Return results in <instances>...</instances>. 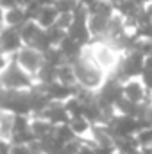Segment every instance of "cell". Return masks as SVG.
<instances>
[{
  "label": "cell",
  "mask_w": 152,
  "mask_h": 154,
  "mask_svg": "<svg viewBox=\"0 0 152 154\" xmlns=\"http://www.w3.org/2000/svg\"><path fill=\"white\" fill-rule=\"evenodd\" d=\"M74 70H75V75H77V84L86 88V90H93V91H97L102 86V82L106 81V77H108V74L93 61L88 48L74 63Z\"/></svg>",
  "instance_id": "obj_1"
},
{
  "label": "cell",
  "mask_w": 152,
  "mask_h": 154,
  "mask_svg": "<svg viewBox=\"0 0 152 154\" xmlns=\"http://www.w3.org/2000/svg\"><path fill=\"white\" fill-rule=\"evenodd\" d=\"M145 54H141L140 50L132 48V50H127L120 56V61L118 65L114 66L113 70L109 72L111 75H114L118 81L125 82L129 79H140L141 72H143V65H145Z\"/></svg>",
  "instance_id": "obj_2"
},
{
  "label": "cell",
  "mask_w": 152,
  "mask_h": 154,
  "mask_svg": "<svg viewBox=\"0 0 152 154\" xmlns=\"http://www.w3.org/2000/svg\"><path fill=\"white\" fill-rule=\"evenodd\" d=\"M36 84L34 75L25 72L13 57L9 65L0 72V86L7 90H31Z\"/></svg>",
  "instance_id": "obj_3"
},
{
  "label": "cell",
  "mask_w": 152,
  "mask_h": 154,
  "mask_svg": "<svg viewBox=\"0 0 152 154\" xmlns=\"http://www.w3.org/2000/svg\"><path fill=\"white\" fill-rule=\"evenodd\" d=\"M86 48H88L90 56L93 57V61H95L106 74H109L114 66L118 65L120 56H122L120 52H116L113 47H111L108 41H104V39H93Z\"/></svg>",
  "instance_id": "obj_4"
},
{
  "label": "cell",
  "mask_w": 152,
  "mask_h": 154,
  "mask_svg": "<svg viewBox=\"0 0 152 154\" xmlns=\"http://www.w3.org/2000/svg\"><path fill=\"white\" fill-rule=\"evenodd\" d=\"M123 97V82L114 75L108 74L102 86L97 90V100L102 108H114L116 102Z\"/></svg>",
  "instance_id": "obj_5"
},
{
  "label": "cell",
  "mask_w": 152,
  "mask_h": 154,
  "mask_svg": "<svg viewBox=\"0 0 152 154\" xmlns=\"http://www.w3.org/2000/svg\"><path fill=\"white\" fill-rule=\"evenodd\" d=\"M13 59H14L25 72H29L31 75H36V72L41 68V65L45 63V61H43V54H41L39 50H36L34 47H31V45H23V47L13 56Z\"/></svg>",
  "instance_id": "obj_6"
},
{
  "label": "cell",
  "mask_w": 152,
  "mask_h": 154,
  "mask_svg": "<svg viewBox=\"0 0 152 154\" xmlns=\"http://www.w3.org/2000/svg\"><path fill=\"white\" fill-rule=\"evenodd\" d=\"M106 125L111 131L113 138H118V136H134L141 129V124H140L138 118L129 116V115H120V113H116V116L111 122H108Z\"/></svg>",
  "instance_id": "obj_7"
},
{
  "label": "cell",
  "mask_w": 152,
  "mask_h": 154,
  "mask_svg": "<svg viewBox=\"0 0 152 154\" xmlns=\"http://www.w3.org/2000/svg\"><path fill=\"white\" fill-rule=\"evenodd\" d=\"M22 47H23V39H22L20 31H18L16 27H7V25H4V27L0 29V50H2L5 56L13 57Z\"/></svg>",
  "instance_id": "obj_8"
},
{
  "label": "cell",
  "mask_w": 152,
  "mask_h": 154,
  "mask_svg": "<svg viewBox=\"0 0 152 154\" xmlns=\"http://www.w3.org/2000/svg\"><path fill=\"white\" fill-rule=\"evenodd\" d=\"M123 97L136 102V104H141L149 97H152V93L145 88L141 79H129V81L123 82Z\"/></svg>",
  "instance_id": "obj_9"
},
{
  "label": "cell",
  "mask_w": 152,
  "mask_h": 154,
  "mask_svg": "<svg viewBox=\"0 0 152 154\" xmlns=\"http://www.w3.org/2000/svg\"><path fill=\"white\" fill-rule=\"evenodd\" d=\"M43 86V90L47 91V95L52 99V100H59V102H66L68 99H72L75 95L77 88L79 86H68V84H63L61 81H54L50 84H39Z\"/></svg>",
  "instance_id": "obj_10"
},
{
  "label": "cell",
  "mask_w": 152,
  "mask_h": 154,
  "mask_svg": "<svg viewBox=\"0 0 152 154\" xmlns=\"http://www.w3.org/2000/svg\"><path fill=\"white\" fill-rule=\"evenodd\" d=\"M48 122H52L54 125H61V124H68L70 122V115L66 111V106L65 102H59V100H52L48 104V108L43 111V115Z\"/></svg>",
  "instance_id": "obj_11"
},
{
  "label": "cell",
  "mask_w": 152,
  "mask_h": 154,
  "mask_svg": "<svg viewBox=\"0 0 152 154\" xmlns=\"http://www.w3.org/2000/svg\"><path fill=\"white\" fill-rule=\"evenodd\" d=\"M57 47L61 48V52H63L65 57H66V63H70V65H74L77 59L84 54V50H86L84 45H81L79 41H75L74 38H70L68 34L65 36V39H63Z\"/></svg>",
  "instance_id": "obj_12"
},
{
  "label": "cell",
  "mask_w": 152,
  "mask_h": 154,
  "mask_svg": "<svg viewBox=\"0 0 152 154\" xmlns=\"http://www.w3.org/2000/svg\"><path fill=\"white\" fill-rule=\"evenodd\" d=\"M29 18L27 11L23 5H16V7H11V9H4V25L7 27H22Z\"/></svg>",
  "instance_id": "obj_13"
},
{
  "label": "cell",
  "mask_w": 152,
  "mask_h": 154,
  "mask_svg": "<svg viewBox=\"0 0 152 154\" xmlns=\"http://www.w3.org/2000/svg\"><path fill=\"white\" fill-rule=\"evenodd\" d=\"M31 131H32L36 140H43V138L54 134L56 125L52 122H48L45 116H32L31 118Z\"/></svg>",
  "instance_id": "obj_14"
},
{
  "label": "cell",
  "mask_w": 152,
  "mask_h": 154,
  "mask_svg": "<svg viewBox=\"0 0 152 154\" xmlns=\"http://www.w3.org/2000/svg\"><path fill=\"white\" fill-rule=\"evenodd\" d=\"M109 20L106 16H99V14H90L88 18V27L93 39H104L108 34V27H109Z\"/></svg>",
  "instance_id": "obj_15"
},
{
  "label": "cell",
  "mask_w": 152,
  "mask_h": 154,
  "mask_svg": "<svg viewBox=\"0 0 152 154\" xmlns=\"http://www.w3.org/2000/svg\"><path fill=\"white\" fill-rule=\"evenodd\" d=\"M57 16H59V11H57L54 5H43V7L39 9L38 16L34 18V22L38 23L41 29H48V27L56 25Z\"/></svg>",
  "instance_id": "obj_16"
},
{
  "label": "cell",
  "mask_w": 152,
  "mask_h": 154,
  "mask_svg": "<svg viewBox=\"0 0 152 154\" xmlns=\"http://www.w3.org/2000/svg\"><path fill=\"white\" fill-rule=\"evenodd\" d=\"M86 7H88L90 14H99V16H106V18H111L116 13L111 0H97V2H93V4H90Z\"/></svg>",
  "instance_id": "obj_17"
},
{
  "label": "cell",
  "mask_w": 152,
  "mask_h": 154,
  "mask_svg": "<svg viewBox=\"0 0 152 154\" xmlns=\"http://www.w3.org/2000/svg\"><path fill=\"white\" fill-rule=\"evenodd\" d=\"M36 84H50L54 81H57V66H52L48 63H43L41 68L36 72Z\"/></svg>",
  "instance_id": "obj_18"
},
{
  "label": "cell",
  "mask_w": 152,
  "mask_h": 154,
  "mask_svg": "<svg viewBox=\"0 0 152 154\" xmlns=\"http://www.w3.org/2000/svg\"><path fill=\"white\" fill-rule=\"evenodd\" d=\"M68 125L74 129L79 138H90V133H91V122L86 118V116H77V118H70Z\"/></svg>",
  "instance_id": "obj_19"
},
{
  "label": "cell",
  "mask_w": 152,
  "mask_h": 154,
  "mask_svg": "<svg viewBox=\"0 0 152 154\" xmlns=\"http://www.w3.org/2000/svg\"><path fill=\"white\" fill-rule=\"evenodd\" d=\"M114 147H116V152L131 154L140 149V143H138L136 136H118V138H114Z\"/></svg>",
  "instance_id": "obj_20"
},
{
  "label": "cell",
  "mask_w": 152,
  "mask_h": 154,
  "mask_svg": "<svg viewBox=\"0 0 152 154\" xmlns=\"http://www.w3.org/2000/svg\"><path fill=\"white\" fill-rule=\"evenodd\" d=\"M114 109H116V113H120V115H129V116L138 118V116H140V111H141V104H136V102H132V100L122 97V99L116 102Z\"/></svg>",
  "instance_id": "obj_21"
},
{
  "label": "cell",
  "mask_w": 152,
  "mask_h": 154,
  "mask_svg": "<svg viewBox=\"0 0 152 154\" xmlns=\"http://www.w3.org/2000/svg\"><path fill=\"white\" fill-rule=\"evenodd\" d=\"M57 81H61L63 84H68V86H79L77 84V75L75 70H74V65L70 63H65L57 68Z\"/></svg>",
  "instance_id": "obj_22"
},
{
  "label": "cell",
  "mask_w": 152,
  "mask_h": 154,
  "mask_svg": "<svg viewBox=\"0 0 152 154\" xmlns=\"http://www.w3.org/2000/svg\"><path fill=\"white\" fill-rule=\"evenodd\" d=\"M39 29H41V27H39L34 20H27L22 27H18L20 36H22V39H23V45H31L32 39L36 38V34L39 32Z\"/></svg>",
  "instance_id": "obj_23"
},
{
  "label": "cell",
  "mask_w": 152,
  "mask_h": 154,
  "mask_svg": "<svg viewBox=\"0 0 152 154\" xmlns=\"http://www.w3.org/2000/svg\"><path fill=\"white\" fill-rule=\"evenodd\" d=\"M43 61L48 63V65H52V66H57L59 68L61 65L66 63V57H65V54L61 52L59 47H50L47 52H43Z\"/></svg>",
  "instance_id": "obj_24"
},
{
  "label": "cell",
  "mask_w": 152,
  "mask_h": 154,
  "mask_svg": "<svg viewBox=\"0 0 152 154\" xmlns=\"http://www.w3.org/2000/svg\"><path fill=\"white\" fill-rule=\"evenodd\" d=\"M31 47H34V48H36V50H39L41 54H43V52H47L50 47H54V45H52V41H50V38H48L47 29H39V32L36 34V38L32 39Z\"/></svg>",
  "instance_id": "obj_25"
},
{
  "label": "cell",
  "mask_w": 152,
  "mask_h": 154,
  "mask_svg": "<svg viewBox=\"0 0 152 154\" xmlns=\"http://www.w3.org/2000/svg\"><path fill=\"white\" fill-rule=\"evenodd\" d=\"M54 136L59 140V142H63V143H68V142H74L75 138H79L75 133H74V129L68 125V124H61V125H56V131H54Z\"/></svg>",
  "instance_id": "obj_26"
},
{
  "label": "cell",
  "mask_w": 152,
  "mask_h": 154,
  "mask_svg": "<svg viewBox=\"0 0 152 154\" xmlns=\"http://www.w3.org/2000/svg\"><path fill=\"white\" fill-rule=\"evenodd\" d=\"M65 106H66V111H68V115L70 118H77V116H84V104L81 102V99L79 97H72V99H68L66 102H65Z\"/></svg>",
  "instance_id": "obj_27"
},
{
  "label": "cell",
  "mask_w": 152,
  "mask_h": 154,
  "mask_svg": "<svg viewBox=\"0 0 152 154\" xmlns=\"http://www.w3.org/2000/svg\"><path fill=\"white\" fill-rule=\"evenodd\" d=\"M134 136H136V140H138V143H140V149L152 147V125L141 127Z\"/></svg>",
  "instance_id": "obj_28"
},
{
  "label": "cell",
  "mask_w": 152,
  "mask_h": 154,
  "mask_svg": "<svg viewBox=\"0 0 152 154\" xmlns=\"http://www.w3.org/2000/svg\"><path fill=\"white\" fill-rule=\"evenodd\" d=\"M79 5H81V0H56L54 4V7L59 13H74Z\"/></svg>",
  "instance_id": "obj_29"
},
{
  "label": "cell",
  "mask_w": 152,
  "mask_h": 154,
  "mask_svg": "<svg viewBox=\"0 0 152 154\" xmlns=\"http://www.w3.org/2000/svg\"><path fill=\"white\" fill-rule=\"evenodd\" d=\"M47 32H48V38H50V41H52V45H54V47H57V45L65 39V36H66V31H65V29H61V27H57V25L48 27V29H47Z\"/></svg>",
  "instance_id": "obj_30"
},
{
  "label": "cell",
  "mask_w": 152,
  "mask_h": 154,
  "mask_svg": "<svg viewBox=\"0 0 152 154\" xmlns=\"http://www.w3.org/2000/svg\"><path fill=\"white\" fill-rule=\"evenodd\" d=\"M72 22H74V13H59L56 25L61 27V29H65V31H68V27L72 25Z\"/></svg>",
  "instance_id": "obj_31"
},
{
  "label": "cell",
  "mask_w": 152,
  "mask_h": 154,
  "mask_svg": "<svg viewBox=\"0 0 152 154\" xmlns=\"http://www.w3.org/2000/svg\"><path fill=\"white\" fill-rule=\"evenodd\" d=\"M7 154H32L31 145H20V143H11Z\"/></svg>",
  "instance_id": "obj_32"
},
{
  "label": "cell",
  "mask_w": 152,
  "mask_h": 154,
  "mask_svg": "<svg viewBox=\"0 0 152 154\" xmlns=\"http://www.w3.org/2000/svg\"><path fill=\"white\" fill-rule=\"evenodd\" d=\"M77 154H97V152H95L93 143H91L88 138H84V143L81 145V149H79V152H77Z\"/></svg>",
  "instance_id": "obj_33"
},
{
  "label": "cell",
  "mask_w": 152,
  "mask_h": 154,
  "mask_svg": "<svg viewBox=\"0 0 152 154\" xmlns=\"http://www.w3.org/2000/svg\"><path fill=\"white\" fill-rule=\"evenodd\" d=\"M97 154H116V147L114 145H93Z\"/></svg>",
  "instance_id": "obj_34"
},
{
  "label": "cell",
  "mask_w": 152,
  "mask_h": 154,
  "mask_svg": "<svg viewBox=\"0 0 152 154\" xmlns=\"http://www.w3.org/2000/svg\"><path fill=\"white\" fill-rule=\"evenodd\" d=\"M9 147H11V142L5 140V138H0V154H7Z\"/></svg>",
  "instance_id": "obj_35"
},
{
  "label": "cell",
  "mask_w": 152,
  "mask_h": 154,
  "mask_svg": "<svg viewBox=\"0 0 152 154\" xmlns=\"http://www.w3.org/2000/svg\"><path fill=\"white\" fill-rule=\"evenodd\" d=\"M9 61H11V57H9V56H5V54L0 50V72H2V70L9 65Z\"/></svg>",
  "instance_id": "obj_36"
},
{
  "label": "cell",
  "mask_w": 152,
  "mask_h": 154,
  "mask_svg": "<svg viewBox=\"0 0 152 154\" xmlns=\"http://www.w3.org/2000/svg\"><path fill=\"white\" fill-rule=\"evenodd\" d=\"M143 9H145V13H147V16L152 20V0H147L145 4H143Z\"/></svg>",
  "instance_id": "obj_37"
},
{
  "label": "cell",
  "mask_w": 152,
  "mask_h": 154,
  "mask_svg": "<svg viewBox=\"0 0 152 154\" xmlns=\"http://www.w3.org/2000/svg\"><path fill=\"white\" fill-rule=\"evenodd\" d=\"M38 2L41 5H54L56 4V0H38Z\"/></svg>",
  "instance_id": "obj_38"
},
{
  "label": "cell",
  "mask_w": 152,
  "mask_h": 154,
  "mask_svg": "<svg viewBox=\"0 0 152 154\" xmlns=\"http://www.w3.org/2000/svg\"><path fill=\"white\" fill-rule=\"evenodd\" d=\"M4 27V9L0 7V29Z\"/></svg>",
  "instance_id": "obj_39"
},
{
  "label": "cell",
  "mask_w": 152,
  "mask_h": 154,
  "mask_svg": "<svg viewBox=\"0 0 152 154\" xmlns=\"http://www.w3.org/2000/svg\"><path fill=\"white\" fill-rule=\"evenodd\" d=\"M93 2H97V0H81V4H84V5H90V4H93Z\"/></svg>",
  "instance_id": "obj_40"
},
{
  "label": "cell",
  "mask_w": 152,
  "mask_h": 154,
  "mask_svg": "<svg viewBox=\"0 0 152 154\" xmlns=\"http://www.w3.org/2000/svg\"><path fill=\"white\" fill-rule=\"evenodd\" d=\"M131 154H143V151H141V149H138V151H134V152H131Z\"/></svg>",
  "instance_id": "obj_41"
},
{
  "label": "cell",
  "mask_w": 152,
  "mask_h": 154,
  "mask_svg": "<svg viewBox=\"0 0 152 154\" xmlns=\"http://www.w3.org/2000/svg\"><path fill=\"white\" fill-rule=\"evenodd\" d=\"M0 2H2V0H0Z\"/></svg>",
  "instance_id": "obj_42"
}]
</instances>
